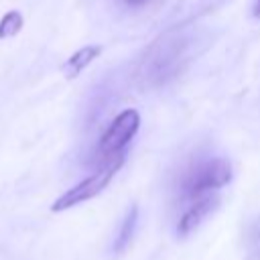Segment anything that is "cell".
I'll return each mask as SVG.
<instances>
[{
  "instance_id": "1",
  "label": "cell",
  "mask_w": 260,
  "mask_h": 260,
  "mask_svg": "<svg viewBox=\"0 0 260 260\" xmlns=\"http://www.w3.org/2000/svg\"><path fill=\"white\" fill-rule=\"evenodd\" d=\"M232 175L234 173H232L230 160H225L221 156L203 160V162L195 165L183 179L181 197L187 201H195L203 195L215 193L217 189L225 187L232 181Z\"/></svg>"
},
{
  "instance_id": "2",
  "label": "cell",
  "mask_w": 260,
  "mask_h": 260,
  "mask_svg": "<svg viewBox=\"0 0 260 260\" xmlns=\"http://www.w3.org/2000/svg\"><path fill=\"white\" fill-rule=\"evenodd\" d=\"M124 158H126V154H120V156H116V158L100 165L89 177L81 179L69 191H65L63 195H59L55 199V203L51 205V209L53 211H65V209H71V207H75V205H79L83 201H89L95 195H100L110 185V181L116 177V173L122 169Z\"/></svg>"
},
{
  "instance_id": "3",
  "label": "cell",
  "mask_w": 260,
  "mask_h": 260,
  "mask_svg": "<svg viewBox=\"0 0 260 260\" xmlns=\"http://www.w3.org/2000/svg\"><path fill=\"white\" fill-rule=\"evenodd\" d=\"M138 128H140V114L134 108L122 110L98 140V148H95L98 162L104 165L120 154H126V146L136 136Z\"/></svg>"
},
{
  "instance_id": "4",
  "label": "cell",
  "mask_w": 260,
  "mask_h": 260,
  "mask_svg": "<svg viewBox=\"0 0 260 260\" xmlns=\"http://www.w3.org/2000/svg\"><path fill=\"white\" fill-rule=\"evenodd\" d=\"M217 205H219V195H215V193H209V195H203V197L191 201L189 207L183 211V215L177 221V234L179 236L193 234L217 209Z\"/></svg>"
},
{
  "instance_id": "5",
  "label": "cell",
  "mask_w": 260,
  "mask_h": 260,
  "mask_svg": "<svg viewBox=\"0 0 260 260\" xmlns=\"http://www.w3.org/2000/svg\"><path fill=\"white\" fill-rule=\"evenodd\" d=\"M100 55H102V47H100V45H85V47L77 49V51L63 63V67H61L63 77L69 79V81L75 79V77H79L81 71L87 69V65H89L93 59H98Z\"/></svg>"
},
{
  "instance_id": "6",
  "label": "cell",
  "mask_w": 260,
  "mask_h": 260,
  "mask_svg": "<svg viewBox=\"0 0 260 260\" xmlns=\"http://www.w3.org/2000/svg\"><path fill=\"white\" fill-rule=\"evenodd\" d=\"M136 221H138V209H136V205H132L128 209V213H126V217L122 221V228L118 232V238L114 242V248L112 250L116 254H120V252H124L128 248V244H130V240L134 236V230H136Z\"/></svg>"
},
{
  "instance_id": "7",
  "label": "cell",
  "mask_w": 260,
  "mask_h": 260,
  "mask_svg": "<svg viewBox=\"0 0 260 260\" xmlns=\"http://www.w3.org/2000/svg\"><path fill=\"white\" fill-rule=\"evenodd\" d=\"M22 14L18 10H10L0 18V39H10L22 28Z\"/></svg>"
},
{
  "instance_id": "8",
  "label": "cell",
  "mask_w": 260,
  "mask_h": 260,
  "mask_svg": "<svg viewBox=\"0 0 260 260\" xmlns=\"http://www.w3.org/2000/svg\"><path fill=\"white\" fill-rule=\"evenodd\" d=\"M128 6H142V4H146L148 0H124Z\"/></svg>"
},
{
  "instance_id": "9",
  "label": "cell",
  "mask_w": 260,
  "mask_h": 260,
  "mask_svg": "<svg viewBox=\"0 0 260 260\" xmlns=\"http://www.w3.org/2000/svg\"><path fill=\"white\" fill-rule=\"evenodd\" d=\"M254 16L260 18V0H256V6H254Z\"/></svg>"
}]
</instances>
